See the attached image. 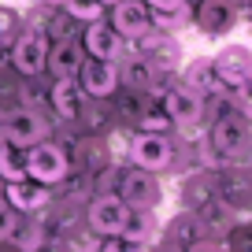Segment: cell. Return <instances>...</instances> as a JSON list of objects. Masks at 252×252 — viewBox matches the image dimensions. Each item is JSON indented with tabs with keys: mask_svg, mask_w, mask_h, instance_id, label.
Here are the masks:
<instances>
[{
	"mask_svg": "<svg viewBox=\"0 0 252 252\" xmlns=\"http://www.w3.org/2000/svg\"><path fill=\"white\" fill-rule=\"evenodd\" d=\"M249 145H252V126H249V119H245L237 108H226L219 119H215V126H212V149L230 163V159L245 156V152H249Z\"/></svg>",
	"mask_w": 252,
	"mask_h": 252,
	"instance_id": "obj_1",
	"label": "cell"
},
{
	"mask_svg": "<svg viewBox=\"0 0 252 252\" xmlns=\"http://www.w3.org/2000/svg\"><path fill=\"white\" fill-rule=\"evenodd\" d=\"M212 67L219 89H241L245 82H252V48L249 45H222L212 52Z\"/></svg>",
	"mask_w": 252,
	"mask_h": 252,
	"instance_id": "obj_2",
	"label": "cell"
},
{
	"mask_svg": "<svg viewBox=\"0 0 252 252\" xmlns=\"http://www.w3.org/2000/svg\"><path fill=\"white\" fill-rule=\"evenodd\" d=\"M204 108H208V96H197L193 89L182 86V82L163 93V115H167V123H174L178 130H200V126H204Z\"/></svg>",
	"mask_w": 252,
	"mask_h": 252,
	"instance_id": "obj_3",
	"label": "cell"
},
{
	"mask_svg": "<svg viewBox=\"0 0 252 252\" xmlns=\"http://www.w3.org/2000/svg\"><path fill=\"white\" fill-rule=\"evenodd\" d=\"M130 159H134V167H141V171H171L174 163V141L167 134H152V130H137L134 141H130Z\"/></svg>",
	"mask_w": 252,
	"mask_h": 252,
	"instance_id": "obj_4",
	"label": "cell"
},
{
	"mask_svg": "<svg viewBox=\"0 0 252 252\" xmlns=\"http://www.w3.org/2000/svg\"><path fill=\"white\" fill-rule=\"evenodd\" d=\"M71 163H67V152L52 141H37L33 149H26V178L41 182V186H56V182L67 178Z\"/></svg>",
	"mask_w": 252,
	"mask_h": 252,
	"instance_id": "obj_5",
	"label": "cell"
},
{
	"mask_svg": "<svg viewBox=\"0 0 252 252\" xmlns=\"http://www.w3.org/2000/svg\"><path fill=\"white\" fill-rule=\"evenodd\" d=\"M48 45H52V41L45 37L41 26L23 30L11 41V63H15V71L26 74V78H37V74L45 71V63H48Z\"/></svg>",
	"mask_w": 252,
	"mask_h": 252,
	"instance_id": "obj_6",
	"label": "cell"
},
{
	"mask_svg": "<svg viewBox=\"0 0 252 252\" xmlns=\"http://www.w3.org/2000/svg\"><path fill=\"white\" fill-rule=\"evenodd\" d=\"M48 137V119L37 108H15L4 115V141L15 149H33Z\"/></svg>",
	"mask_w": 252,
	"mask_h": 252,
	"instance_id": "obj_7",
	"label": "cell"
},
{
	"mask_svg": "<svg viewBox=\"0 0 252 252\" xmlns=\"http://www.w3.org/2000/svg\"><path fill=\"white\" fill-rule=\"evenodd\" d=\"M74 78H78L82 93L93 96V100L115 96L119 93V60H93V56H86Z\"/></svg>",
	"mask_w": 252,
	"mask_h": 252,
	"instance_id": "obj_8",
	"label": "cell"
},
{
	"mask_svg": "<svg viewBox=\"0 0 252 252\" xmlns=\"http://www.w3.org/2000/svg\"><path fill=\"white\" fill-rule=\"evenodd\" d=\"M108 11H111L108 26L123 41H137V37H145V33L152 30V11H149L145 0H119V4H111Z\"/></svg>",
	"mask_w": 252,
	"mask_h": 252,
	"instance_id": "obj_9",
	"label": "cell"
},
{
	"mask_svg": "<svg viewBox=\"0 0 252 252\" xmlns=\"http://www.w3.org/2000/svg\"><path fill=\"white\" fill-rule=\"evenodd\" d=\"M119 200L126 208H152L156 212L159 204V182L152 171H141V167H130L123 174V186H119Z\"/></svg>",
	"mask_w": 252,
	"mask_h": 252,
	"instance_id": "obj_10",
	"label": "cell"
},
{
	"mask_svg": "<svg viewBox=\"0 0 252 252\" xmlns=\"http://www.w3.org/2000/svg\"><path fill=\"white\" fill-rule=\"evenodd\" d=\"M126 212H130V208H126V204H123L119 197L104 193V197H96L93 204H89V226H93V234H100V237L123 234Z\"/></svg>",
	"mask_w": 252,
	"mask_h": 252,
	"instance_id": "obj_11",
	"label": "cell"
},
{
	"mask_svg": "<svg viewBox=\"0 0 252 252\" xmlns=\"http://www.w3.org/2000/svg\"><path fill=\"white\" fill-rule=\"evenodd\" d=\"M82 48L93 60H123L126 56V41L111 30L108 23H89L86 33H82Z\"/></svg>",
	"mask_w": 252,
	"mask_h": 252,
	"instance_id": "obj_12",
	"label": "cell"
},
{
	"mask_svg": "<svg viewBox=\"0 0 252 252\" xmlns=\"http://www.w3.org/2000/svg\"><path fill=\"white\" fill-rule=\"evenodd\" d=\"M48 100H52V111L60 119H67V123H78L86 115V93H82V86L74 78H56Z\"/></svg>",
	"mask_w": 252,
	"mask_h": 252,
	"instance_id": "obj_13",
	"label": "cell"
},
{
	"mask_svg": "<svg viewBox=\"0 0 252 252\" xmlns=\"http://www.w3.org/2000/svg\"><path fill=\"white\" fill-rule=\"evenodd\" d=\"M4 200L15 212H41L48 204V186L33 178H19V182H4Z\"/></svg>",
	"mask_w": 252,
	"mask_h": 252,
	"instance_id": "obj_14",
	"label": "cell"
},
{
	"mask_svg": "<svg viewBox=\"0 0 252 252\" xmlns=\"http://www.w3.org/2000/svg\"><path fill=\"white\" fill-rule=\"evenodd\" d=\"M82 60H86V48H82L78 37H67V41H56V45H48V63L45 67H52L56 78H74L82 67Z\"/></svg>",
	"mask_w": 252,
	"mask_h": 252,
	"instance_id": "obj_15",
	"label": "cell"
},
{
	"mask_svg": "<svg viewBox=\"0 0 252 252\" xmlns=\"http://www.w3.org/2000/svg\"><path fill=\"white\" fill-rule=\"evenodd\" d=\"M237 19V4L234 0H200L197 8V26L204 33H226Z\"/></svg>",
	"mask_w": 252,
	"mask_h": 252,
	"instance_id": "obj_16",
	"label": "cell"
},
{
	"mask_svg": "<svg viewBox=\"0 0 252 252\" xmlns=\"http://www.w3.org/2000/svg\"><path fill=\"white\" fill-rule=\"evenodd\" d=\"M182 86L193 89L197 96H212V93H219V78H215L212 56H197V60H186V67H182Z\"/></svg>",
	"mask_w": 252,
	"mask_h": 252,
	"instance_id": "obj_17",
	"label": "cell"
},
{
	"mask_svg": "<svg viewBox=\"0 0 252 252\" xmlns=\"http://www.w3.org/2000/svg\"><path fill=\"white\" fill-rule=\"evenodd\" d=\"M156 234H159V222H156V212H152V208H130V212H126L123 237H130V241H137V245H149V241H156Z\"/></svg>",
	"mask_w": 252,
	"mask_h": 252,
	"instance_id": "obj_18",
	"label": "cell"
},
{
	"mask_svg": "<svg viewBox=\"0 0 252 252\" xmlns=\"http://www.w3.org/2000/svg\"><path fill=\"white\" fill-rule=\"evenodd\" d=\"M156 67H152L149 60H145V56H130V60H119V86H130V89H149L152 82H156Z\"/></svg>",
	"mask_w": 252,
	"mask_h": 252,
	"instance_id": "obj_19",
	"label": "cell"
},
{
	"mask_svg": "<svg viewBox=\"0 0 252 252\" xmlns=\"http://www.w3.org/2000/svg\"><path fill=\"white\" fill-rule=\"evenodd\" d=\"M26 178V149L0 141V182H19Z\"/></svg>",
	"mask_w": 252,
	"mask_h": 252,
	"instance_id": "obj_20",
	"label": "cell"
},
{
	"mask_svg": "<svg viewBox=\"0 0 252 252\" xmlns=\"http://www.w3.org/2000/svg\"><path fill=\"white\" fill-rule=\"evenodd\" d=\"M63 11L74 19V23H100L104 19V8L96 4V0H63Z\"/></svg>",
	"mask_w": 252,
	"mask_h": 252,
	"instance_id": "obj_21",
	"label": "cell"
},
{
	"mask_svg": "<svg viewBox=\"0 0 252 252\" xmlns=\"http://www.w3.org/2000/svg\"><path fill=\"white\" fill-rule=\"evenodd\" d=\"M149 245H137V241H130V237H123V234H111V237H100V249L96 252H145Z\"/></svg>",
	"mask_w": 252,
	"mask_h": 252,
	"instance_id": "obj_22",
	"label": "cell"
},
{
	"mask_svg": "<svg viewBox=\"0 0 252 252\" xmlns=\"http://www.w3.org/2000/svg\"><path fill=\"white\" fill-rule=\"evenodd\" d=\"M15 226H19V215H15V208H11L4 197H0V241L15 234Z\"/></svg>",
	"mask_w": 252,
	"mask_h": 252,
	"instance_id": "obj_23",
	"label": "cell"
},
{
	"mask_svg": "<svg viewBox=\"0 0 252 252\" xmlns=\"http://www.w3.org/2000/svg\"><path fill=\"white\" fill-rule=\"evenodd\" d=\"M149 11H178V8H189L186 0H145Z\"/></svg>",
	"mask_w": 252,
	"mask_h": 252,
	"instance_id": "obj_24",
	"label": "cell"
},
{
	"mask_svg": "<svg viewBox=\"0 0 252 252\" xmlns=\"http://www.w3.org/2000/svg\"><path fill=\"white\" fill-rule=\"evenodd\" d=\"M96 4H100V8H104V11H108V8H111V4H119V0H96Z\"/></svg>",
	"mask_w": 252,
	"mask_h": 252,
	"instance_id": "obj_25",
	"label": "cell"
},
{
	"mask_svg": "<svg viewBox=\"0 0 252 252\" xmlns=\"http://www.w3.org/2000/svg\"><path fill=\"white\" fill-rule=\"evenodd\" d=\"M0 141H4V115H0Z\"/></svg>",
	"mask_w": 252,
	"mask_h": 252,
	"instance_id": "obj_26",
	"label": "cell"
},
{
	"mask_svg": "<svg viewBox=\"0 0 252 252\" xmlns=\"http://www.w3.org/2000/svg\"><path fill=\"white\" fill-rule=\"evenodd\" d=\"M245 11H249V23H252V4H249V8H245Z\"/></svg>",
	"mask_w": 252,
	"mask_h": 252,
	"instance_id": "obj_27",
	"label": "cell"
},
{
	"mask_svg": "<svg viewBox=\"0 0 252 252\" xmlns=\"http://www.w3.org/2000/svg\"><path fill=\"white\" fill-rule=\"evenodd\" d=\"M0 197H4V182H0Z\"/></svg>",
	"mask_w": 252,
	"mask_h": 252,
	"instance_id": "obj_28",
	"label": "cell"
},
{
	"mask_svg": "<svg viewBox=\"0 0 252 252\" xmlns=\"http://www.w3.org/2000/svg\"><path fill=\"white\" fill-rule=\"evenodd\" d=\"M249 159H252V145H249Z\"/></svg>",
	"mask_w": 252,
	"mask_h": 252,
	"instance_id": "obj_29",
	"label": "cell"
}]
</instances>
